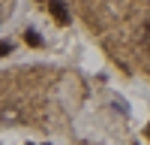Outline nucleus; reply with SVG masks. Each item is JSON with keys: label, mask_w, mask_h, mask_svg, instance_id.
<instances>
[{"label": "nucleus", "mask_w": 150, "mask_h": 145, "mask_svg": "<svg viewBox=\"0 0 150 145\" xmlns=\"http://www.w3.org/2000/svg\"><path fill=\"white\" fill-rule=\"evenodd\" d=\"M48 9H51V15H54L60 24H66V21H69V12H66V6L60 3V0H48Z\"/></svg>", "instance_id": "nucleus-1"}, {"label": "nucleus", "mask_w": 150, "mask_h": 145, "mask_svg": "<svg viewBox=\"0 0 150 145\" xmlns=\"http://www.w3.org/2000/svg\"><path fill=\"white\" fill-rule=\"evenodd\" d=\"M144 45L150 48V24H147V27H144Z\"/></svg>", "instance_id": "nucleus-4"}, {"label": "nucleus", "mask_w": 150, "mask_h": 145, "mask_svg": "<svg viewBox=\"0 0 150 145\" xmlns=\"http://www.w3.org/2000/svg\"><path fill=\"white\" fill-rule=\"evenodd\" d=\"M27 42L30 45H42V36L36 33V30H27Z\"/></svg>", "instance_id": "nucleus-2"}, {"label": "nucleus", "mask_w": 150, "mask_h": 145, "mask_svg": "<svg viewBox=\"0 0 150 145\" xmlns=\"http://www.w3.org/2000/svg\"><path fill=\"white\" fill-rule=\"evenodd\" d=\"M147 136H150V127H147Z\"/></svg>", "instance_id": "nucleus-5"}, {"label": "nucleus", "mask_w": 150, "mask_h": 145, "mask_svg": "<svg viewBox=\"0 0 150 145\" xmlns=\"http://www.w3.org/2000/svg\"><path fill=\"white\" fill-rule=\"evenodd\" d=\"M12 52V42H0V55H9Z\"/></svg>", "instance_id": "nucleus-3"}]
</instances>
